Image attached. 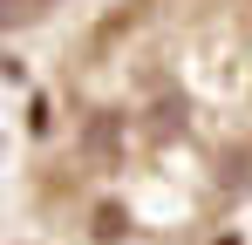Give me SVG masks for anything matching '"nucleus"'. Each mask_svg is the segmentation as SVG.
I'll use <instances>...</instances> for the list:
<instances>
[{
  "label": "nucleus",
  "mask_w": 252,
  "mask_h": 245,
  "mask_svg": "<svg viewBox=\"0 0 252 245\" xmlns=\"http://www.w3.org/2000/svg\"><path fill=\"white\" fill-rule=\"evenodd\" d=\"M95 225H102L109 239H123V232H129V225H123V211H116V204H109V211H95Z\"/></svg>",
  "instance_id": "nucleus-1"
}]
</instances>
